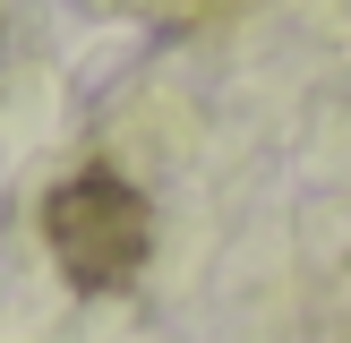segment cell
<instances>
[{
    "label": "cell",
    "mask_w": 351,
    "mask_h": 343,
    "mask_svg": "<svg viewBox=\"0 0 351 343\" xmlns=\"http://www.w3.org/2000/svg\"><path fill=\"white\" fill-rule=\"evenodd\" d=\"M43 240L77 292H120V283H137V266L154 249V215L129 180L77 172V180H60L43 198Z\"/></svg>",
    "instance_id": "1"
}]
</instances>
